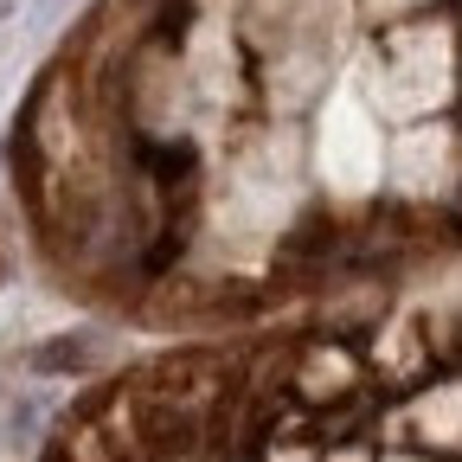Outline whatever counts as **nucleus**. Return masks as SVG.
<instances>
[{
	"label": "nucleus",
	"instance_id": "1",
	"mask_svg": "<svg viewBox=\"0 0 462 462\" xmlns=\"http://www.w3.org/2000/svg\"><path fill=\"white\" fill-rule=\"evenodd\" d=\"M0 270H7V245H0Z\"/></svg>",
	"mask_w": 462,
	"mask_h": 462
}]
</instances>
